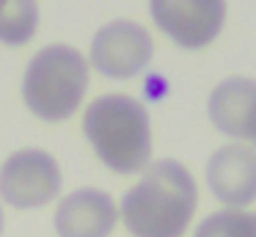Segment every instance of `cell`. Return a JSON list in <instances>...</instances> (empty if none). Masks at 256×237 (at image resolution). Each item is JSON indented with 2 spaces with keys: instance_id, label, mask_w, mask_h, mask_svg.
Masks as SVG:
<instances>
[{
  "instance_id": "obj_1",
  "label": "cell",
  "mask_w": 256,
  "mask_h": 237,
  "mask_svg": "<svg viewBox=\"0 0 256 237\" xmlns=\"http://www.w3.org/2000/svg\"><path fill=\"white\" fill-rule=\"evenodd\" d=\"M198 204L196 179L179 160H157L124 193L122 218L132 237H182Z\"/></svg>"
},
{
  "instance_id": "obj_2",
  "label": "cell",
  "mask_w": 256,
  "mask_h": 237,
  "mask_svg": "<svg viewBox=\"0 0 256 237\" xmlns=\"http://www.w3.org/2000/svg\"><path fill=\"white\" fill-rule=\"evenodd\" d=\"M83 132L96 157L116 174L146 171L152 160V124L144 102L127 94H102L86 108Z\"/></svg>"
},
{
  "instance_id": "obj_3",
  "label": "cell",
  "mask_w": 256,
  "mask_h": 237,
  "mask_svg": "<svg viewBox=\"0 0 256 237\" xmlns=\"http://www.w3.org/2000/svg\"><path fill=\"white\" fill-rule=\"evenodd\" d=\"M88 88V61L69 44L42 47L22 75V99L34 116L64 121L80 108Z\"/></svg>"
},
{
  "instance_id": "obj_4",
  "label": "cell",
  "mask_w": 256,
  "mask_h": 237,
  "mask_svg": "<svg viewBox=\"0 0 256 237\" xmlns=\"http://www.w3.org/2000/svg\"><path fill=\"white\" fill-rule=\"evenodd\" d=\"M61 193L58 160L44 149H20L0 168V196L17 209H36Z\"/></svg>"
},
{
  "instance_id": "obj_5",
  "label": "cell",
  "mask_w": 256,
  "mask_h": 237,
  "mask_svg": "<svg viewBox=\"0 0 256 237\" xmlns=\"http://www.w3.org/2000/svg\"><path fill=\"white\" fill-rule=\"evenodd\" d=\"M154 42L149 31L132 20H113L91 39V66L113 80L135 77L149 66Z\"/></svg>"
},
{
  "instance_id": "obj_6",
  "label": "cell",
  "mask_w": 256,
  "mask_h": 237,
  "mask_svg": "<svg viewBox=\"0 0 256 237\" xmlns=\"http://www.w3.org/2000/svg\"><path fill=\"white\" fill-rule=\"evenodd\" d=\"M154 25L184 50H201L226 22V0H149Z\"/></svg>"
},
{
  "instance_id": "obj_7",
  "label": "cell",
  "mask_w": 256,
  "mask_h": 237,
  "mask_svg": "<svg viewBox=\"0 0 256 237\" xmlns=\"http://www.w3.org/2000/svg\"><path fill=\"white\" fill-rule=\"evenodd\" d=\"M206 185L228 209L256 201V152L245 143H226L206 163Z\"/></svg>"
},
{
  "instance_id": "obj_8",
  "label": "cell",
  "mask_w": 256,
  "mask_h": 237,
  "mask_svg": "<svg viewBox=\"0 0 256 237\" xmlns=\"http://www.w3.org/2000/svg\"><path fill=\"white\" fill-rule=\"evenodd\" d=\"M118 207L110 193L80 187L61 198L56 209L58 237H108L116 229Z\"/></svg>"
},
{
  "instance_id": "obj_9",
  "label": "cell",
  "mask_w": 256,
  "mask_h": 237,
  "mask_svg": "<svg viewBox=\"0 0 256 237\" xmlns=\"http://www.w3.org/2000/svg\"><path fill=\"white\" fill-rule=\"evenodd\" d=\"M210 119L215 130L228 138L250 141V132L256 127V80L250 77H228L218 83L210 94Z\"/></svg>"
},
{
  "instance_id": "obj_10",
  "label": "cell",
  "mask_w": 256,
  "mask_h": 237,
  "mask_svg": "<svg viewBox=\"0 0 256 237\" xmlns=\"http://www.w3.org/2000/svg\"><path fill=\"white\" fill-rule=\"evenodd\" d=\"M39 28V0H6L0 9V42L20 47Z\"/></svg>"
},
{
  "instance_id": "obj_11",
  "label": "cell",
  "mask_w": 256,
  "mask_h": 237,
  "mask_svg": "<svg viewBox=\"0 0 256 237\" xmlns=\"http://www.w3.org/2000/svg\"><path fill=\"white\" fill-rule=\"evenodd\" d=\"M196 237H256V212L218 209L198 223Z\"/></svg>"
},
{
  "instance_id": "obj_12",
  "label": "cell",
  "mask_w": 256,
  "mask_h": 237,
  "mask_svg": "<svg viewBox=\"0 0 256 237\" xmlns=\"http://www.w3.org/2000/svg\"><path fill=\"white\" fill-rule=\"evenodd\" d=\"M3 229H6V215H3V207H0V234H3Z\"/></svg>"
},
{
  "instance_id": "obj_13",
  "label": "cell",
  "mask_w": 256,
  "mask_h": 237,
  "mask_svg": "<svg viewBox=\"0 0 256 237\" xmlns=\"http://www.w3.org/2000/svg\"><path fill=\"white\" fill-rule=\"evenodd\" d=\"M250 143H254V152H256V127H254V132H250Z\"/></svg>"
},
{
  "instance_id": "obj_14",
  "label": "cell",
  "mask_w": 256,
  "mask_h": 237,
  "mask_svg": "<svg viewBox=\"0 0 256 237\" xmlns=\"http://www.w3.org/2000/svg\"><path fill=\"white\" fill-rule=\"evenodd\" d=\"M3 3H6V0H0V9H3Z\"/></svg>"
}]
</instances>
